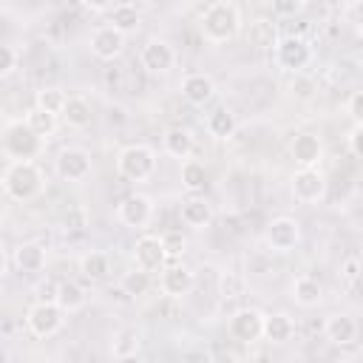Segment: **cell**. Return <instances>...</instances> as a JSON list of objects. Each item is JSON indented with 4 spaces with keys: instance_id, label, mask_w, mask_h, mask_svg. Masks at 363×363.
<instances>
[{
    "instance_id": "f1b7e54d",
    "label": "cell",
    "mask_w": 363,
    "mask_h": 363,
    "mask_svg": "<svg viewBox=\"0 0 363 363\" xmlns=\"http://www.w3.org/2000/svg\"><path fill=\"white\" fill-rule=\"evenodd\" d=\"M79 272H82V278L85 281H102V278H108V272H111V258L102 252V250H91V252H85L82 258H79Z\"/></svg>"
},
{
    "instance_id": "e0dca14e",
    "label": "cell",
    "mask_w": 363,
    "mask_h": 363,
    "mask_svg": "<svg viewBox=\"0 0 363 363\" xmlns=\"http://www.w3.org/2000/svg\"><path fill=\"white\" fill-rule=\"evenodd\" d=\"M323 335L335 346H352L357 340V320L352 315H346V312L329 315L326 323H323Z\"/></svg>"
},
{
    "instance_id": "60d3db41",
    "label": "cell",
    "mask_w": 363,
    "mask_h": 363,
    "mask_svg": "<svg viewBox=\"0 0 363 363\" xmlns=\"http://www.w3.org/2000/svg\"><path fill=\"white\" fill-rule=\"evenodd\" d=\"M14 65H17V51H14L11 45L0 43V74L14 71Z\"/></svg>"
},
{
    "instance_id": "f546056e",
    "label": "cell",
    "mask_w": 363,
    "mask_h": 363,
    "mask_svg": "<svg viewBox=\"0 0 363 363\" xmlns=\"http://www.w3.org/2000/svg\"><path fill=\"white\" fill-rule=\"evenodd\" d=\"M207 133L213 136V139H230L233 133H235V128H238V122H235V113L230 111V108H216L210 116H207Z\"/></svg>"
},
{
    "instance_id": "7402d4cb",
    "label": "cell",
    "mask_w": 363,
    "mask_h": 363,
    "mask_svg": "<svg viewBox=\"0 0 363 363\" xmlns=\"http://www.w3.org/2000/svg\"><path fill=\"white\" fill-rule=\"evenodd\" d=\"M289 292H292V301L298 306H303V309H312V306H318L323 301V286H320V281L315 275H298L292 281Z\"/></svg>"
},
{
    "instance_id": "ee69618b",
    "label": "cell",
    "mask_w": 363,
    "mask_h": 363,
    "mask_svg": "<svg viewBox=\"0 0 363 363\" xmlns=\"http://www.w3.org/2000/svg\"><path fill=\"white\" fill-rule=\"evenodd\" d=\"M116 363H142V360H139V357H136V354H130V357H119V360H116Z\"/></svg>"
},
{
    "instance_id": "4dcf8cb0",
    "label": "cell",
    "mask_w": 363,
    "mask_h": 363,
    "mask_svg": "<svg viewBox=\"0 0 363 363\" xmlns=\"http://www.w3.org/2000/svg\"><path fill=\"white\" fill-rule=\"evenodd\" d=\"M182 184L187 193H201L207 184V167L199 159H184L182 162Z\"/></svg>"
},
{
    "instance_id": "3957f363",
    "label": "cell",
    "mask_w": 363,
    "mask_h": 363,
    "mask_svg": "<svg viewBox=\"0 0 363 363\" xmlns=\"http://www.w3.org/2000/svg\"><path fill=\"white\" fill-rule=\"evenodd\" d=\"M43 139L26 125V119H14L0 133V147L11 162H34L43 153Z\"/></svg>"
},
{
    "instance_id": "5b68a950",
    "label": "cell",
    "mask_w": 363,
    "mask_h": 363,
    "mask_svg": "<svg viewBox=\"0 0 363 363\" xmlns=\"http://www.w3.org/2000/svg\"><path fill=\"white\" fill-rule=\"evenodd\" d=\"M275 62L281 71H289V74H303V68L309 65L312 60V45L306 37L301 34H286V37H278L275 43Z\"/></svg>"
},
{
    "instance_id": "4fadbf2b",
    "label": "cell",
    "mask_w": 363,
    "mask_h": 363,
    "mask_svg": "<svg viewBox=\"0 0 363 363\" xmlns=\"http://www.w3.org/2000/svg\"><path fill=\"white\" fill-rule=\"evenodd\" d=\"M159 286L167 298H184L196 286V272L187 264H176V261L164 264V269L159 275Z\"/></svg>"
},
{
    "instance_id": "4316f807",
    "label": "cell",
    "mask_w": 363,
    "mask_h": 363,
    "mask_svg": "<svg viewBox=\"0 0 363 363\" xmlns=\"http://www.w3.org/2000/svg\"><path fill=\"white\" fill-rule=\"evenodd\" d=\"M14 264L20 272H43L45 269V247L37 241H26L14 250Z\"/></svg>"
},
{
    "instance_id": "7bdbcfd3",
    "label": "cell",
    "mask_w": 363,
    "mask_h": 363,
    "mask_svg": "<svg viewBox=\"0 0 363 363\" xmlns=\"http://www.w3.org/2000/svg\"><path fill=\"white\" fill-rule=\"evenodd\" d=\"M301 9H303V6H301L298 0H295V3H275V6H272L275 14H295V11H301Z\"/></svg>"
},
{
    "instance_id": "f35d334b",
    "label": "cell",
    "mask_w": 363,
    "mask_h": 363,
    "mask_svg": "<svg viewBox=\"0 0 363 363\" xmlns=\"http://www.w3.org/2000/svg\"><path fill=\"white\" fill-rule=\"evenodd\" d=\"M244 292V278H238V275H224L221 278V295L224 298H238Z\"/></svg>"
},
{
    "instance_id": "603a6c76",
    "label": "cell",
    "mask_w": 363,
    "mask_h": 363,
    "mask_svg": "<svg viewBox=\"0 0 363 363\" xmlns=\"http://www.w3.org/2000/svg\"><path fill=\"white\" fill-rule=\"evenodd\" d=\"M108 26H113L119 34H133V31H139V26H142V14H139V9H136V3H116V6H111V11H108Z\"/></svg>"
},
{
    "instance_id": "d590c367",
    "label": "cell",
    "mask_w": 363,
    "mask_h": 363,
    "mask_svg": "<svg viewBox=\"0 0 363 363\" xmlns=\"http://www.w3.org/2000/svg\"><path fill=\"white\" fill-rule=\"evenodd\" d=\"M340 281L349 284L352 289L360 284V255H357V252H354V255H346V258L340 261Z\"/></svg>"
},
{
    "instance_id": "e575fe53",
    "label": "cell",
    "mask_w": 363,
    "mask_h": 363,
    "mask_svg": "<svg viewBox=\"0 0 363 363\" xmlns=\"http://www.w3.org/2000/svg\"><path fill=\"white\" fill-rule=\"evenodd\" d=\"M159 238H162V247H164L167 261H170V258H179V255L184 252V247H187V238L182 235V230H167V233H162Z\"/></svg>"
},
{
    "instance_id": "2e32d148",
    "label": "cell",
    "mask_w": 363,
    "mask_h": 363,
    "mask_svg": "<svg viewBox=\"0 0 363 363\" xmlns=\"http://www.w3.org/2000/svg\"><path fill=\"white\" fill-rule=\"evenodd\" d=\"M289 153H292L298 167H318L320 159H323V145L315 133H295V139L289 145Z\"/></svg>"
},
{
    "instance_id": "8992f818",
    "label": "cell",
    "mask_w": 363,
    "mask_h": 363,
    "mask_svg": "<svg viewBox=\"0 0 363 363\" xmlns=\"http://www.w3.org/2000/svg\"><path fill=\"white\" fill-rule=\"evenodd\" d=\"M292 199L301 204H318L326 196V176L320 167H298L289 179Z\"/></svg>"
},
{
    "instance_id": "cb8c5ba5",
    "label": "cell",
    "mask_w": 363,
    "mask_h": 363,
    "mask_svg": "<svg viewBox=\"0 0 363 363\" xmlns=\"http://www.w3.org/2000/svg\"><path fill=\"white\" fill-rule=\"evenodd\" d=\"M295 335V320L286 312H272L264 315V326H261V337H267L269 343H286Z\"/></svg>"
},
{
    "instance_id": "ba28073f",
    "label": "cell",
    "mask_w": 363,
    "mask_h": 363,
    "mask_svg": "<svg viewBox=\"0 0 363 363\" xmlns=\"http://www.w3.org/2000/svg\"><path fill=\"white\" fill-rule=\"evenodd\" d=\"M264 238H267L272 252H292L301 244V224L292 216H278L267 224Z\"/></svg>"
},
{
    "instance_id": "74e56055",
    "label": "cell",
    "mask_w": 363,
    "mask_h": 363,
    "mask_svg": "<svg viewBox=\"0 0 363 363\" xmlns=\"http://www.w3.org/2000/svg\"><path fill=\"white\" fill-rule=\"evenodd\" d=\"M346 111L352 116V125H363V91H352L346 99Z\"/></svg>"
},
{
    "instance_id": "484cf974",
    "label": "cell",
    "mask_w": 363,
    "mask_h": 363,
    "mask_svg": "<svg viewBox=\"0 0 363 363\" xmlns=\"http://www.w3.org/2000/svg\"><path fill=\"white\" fill-rule=\"evenodd\" d=\"M60 116H62V122H65L68 128L82 130V128L91 125V119H94V108H91V102H88L85 96H68V99H65V108H62Z\"/></svg>"
},
{
    "instance_id": "ac0fdd59",
    "label": "cell",
    "mask_w": 363,
    "mask_h": 363,
    "mask_svg": "<svg viewBox=\"0 0 363 363\" xmlns=\"http://www.w3.org/2000/svg\"><path fill=\"white\" fill-rule=\"evenodd\" d=\"M179 216H182V221H184L187 227L201 230V227H207V224L213 221V204H210L201 193H190V196L182 201Z\"/></svg>"
},
{
    "instance_id": "5bb4252c",
    "label": "cell",
    "mask_w": 363,
    "mask_h": 363,
    "mask_svg": "<svg viewBox=\"0 0 363 363\" xmlns=\"http://www.w3.org/2000/svg\"><path fill=\"white\" fill-rule=\"evenodd\" d=\"M88 45H91V51H94L96 60H105L108 62V60H116L125 51V34H119L113 26L102 23V26H96L91 31Z\"/></svg>"
},
{
    "instance_id": "277c9868",
    "label": "cell",
    "mask_w": 363,
    "mask_h": 363,
    "mask_svg": "<svg viewBox=\"0 0 363 363\" xmlns=\"http://www.w3.org/2000/svg\"><path fill=\"white\" fill-rule=\"evenodd\" d=\"M116 173L125 179V182H147L153 173H156V153L150 145H142V142H133V145H125L119 153H116Z\"/></svg>"
},
{
    "instance_id": "d6a6232c",
    "label": "cell",
    "mask_w": 363,
    "mask_h": 363,
    "mask_svg": "<svg viewBox=\"0 0 363 363\" xmlns=\"http://www.w3.org/2000/svg\"><path fill=\"white\" fill-rule=\"evenodd\" d=\"M122 289H125V295L139 298V295H145V292L150 289V275L133 267L130 272H125V275H122Z\"/></svg>"
},
{
    "instance_id": "d6986e66",
    "label": "cell",
    "mask_w": 363,
    "mask_h": 363,
    "mask_svg": "<svg viewBox=\"0 0 363 363\" xmlns=\"http://www.w3.org/2000/svg\"><path fill=\"white\" fill-rule=\"evenodd\" d=\"M216 94V85L207 74L201 71H190L182 77V96L190 102V105H207Z\"/></svg>"
},
{
    "instance_id": "83f0119b",
    "label": "cell",
    "mask_w": 363,
    "mask_h": 363,
    "mask_svg": "<svg viewBox=\"0 0 363 363\" xmlns=\"http://www.w3.org/2000/svg\"><path fill=\"white\" fill-rule=\"evenodd\" d=\"M65 99H68V94H65L62 88H57V85H43V88L34 94V108L60 119V113H62V108H65Z\"/></svg>"
},
{
    "instance_id": "7a4b0ae2",
    "label": "cell",
    "mask_w": 363,
    "mask_h": 363,
    "mask_svg": "<svg viewBox=\"0 0 363 363\" xmlns=\"http://www.w3.org/2000/svg\"><path fill=\"white\" fill-rule=\"evenodd\" d=\"M0 184L11 201H31L43 193V170L37 167V162H9Z\"/></svg>"
},
{
    "instance_id": "9c48e42d",
    "label": "cell",
    "mask_w": 363,
    "mask_h": 363,
    "mask_svg": "<svg viewBox=\"0 0 363 363\" xmlns=\"http://www.w3.org/2000/svg\"><path fill=\"white\" fill-rule=\"evenodd\" d=\"M133 264L136 269L153 275V272H162L164 264H167V255H164V247H162V238L153 235V233H145L133 241Z\"/></svg>"
},
{
    "instance_id": "8d00e7d4",
    "label": "cell",
    "mask_w": 363,
    "mask_h": 363,
    "mask_svg": "<svg viewBox=\"0 0 363 363\" xmlns=\"http://www.w3.org/2000/svg\"><path fill=\"white\" fill-rule=\"evenodd\" d=\"M289 91L295 99H312L315 96V79L306 77V74H292V82H289Z\"/></svg>"
},
{
    "instance_id": "30bf717a",
    "label": "cell",
    "mask_w": 363,
    "mask_h": 363,
    "mask_svg": "<svg viewBox=\"0 0 363 363\" xmlns=\"http://www.w3.org/2000/svg\"><path fill=\"white\" fill-rule=\"evenodd\" d=\"M139 65L147 74H170L176 68V51L167 40L153 37L139 48Z\"/></svg>"
},
{
    "instance_id": "ffe728a7",
    "label": "cell",
    "mask_w": 363,
    "mask_h": 363,
    "mask_svg": "<svg viewBox=\"0 0 363 363\" xmlns=\"http://www.w3.org/2000/svg\"><path fill=\"white\" fill-rule=\"evenodd\" d=\"M162 147H164L167 156L184 162V159L193 156V150H196V139H193V133H190L187 128L173 125V128L164 130V136H162Z\"/></svg>"
},
{
    "instance_id": "1f68e13d",
    "label": "cell",
    "mask_w": 363,
    "mask_h": 363,
    "mask_svg": "<svg viewBox=\"0 0 363 363\" xmlns=\"http://www.w3.org/2000/svg\"><path fill=\"white\" fill-rule=\"evenodd\" d=\"M26 125L45 142L54 130H57V116H51V113H43V111H37V108H31L28 113H26Z\"/></svg>"
},
{
    "instance_id": "d4e9b609",
    "label": "cell",
    "mask_w": 363,
    "mask_h": 363,
    "mask_svg": "<svg viewBox=\"0 0 363 363\" xmlns=\"http://www.w3.org/2000/svg\"><path fill=\"white\" fill-rule=\"evenodd\" d=\"M85 301H88V295H85V289H82L79 281H71V278L57 281V298H54V303H57L65 315H68V312H79V309L85 306Z\"/></svg>"
},
{
    "instance_id": "836d02e7",
    "label": "cell",
    "mask_w": 363,
    "mask_h": 363,
    "mask_svg": "<svg viewBox=\"0 0 363 363\" xmlns=\"http://www.w3.org/2000/svg\"><path fill=\"white\" fill-rule=\"evenodd\" d=\"M136 346H139V332L136 329H122L111 349H113L116 357H130V354H136Z\"/></svg>"
},
{
    "instance_id": "6da1fadb",
    "label": "cell",
    "mask_w": 363,
    "mask_h": 363,
    "mask_svg": "<svg viewBox=\"0 0 363 363\" xmlns=\"http://www.w3.org/2000/svg\"><path fill=\"white\" fill-rule=\"evenodd\" d=\"M199 31L207 43H230L241 31V9L230 0L207 3L199 11Z\"/></svg>"
},
{
    "instance_id": "52a82bcc",
    "label": "cell",
    "mask_w": 363,
    "mask_h": 363,
    "mask_svg": "<svg viewBox=\"0 0 363 363\" xmlns=\"http://www.w3.org/2000/svg\"><path fill=\"white\" fill-rule=\"evenodd\" d=\"M65 323V312L57 306V303H45V301H37L28 306L26 312V326L34 337H54Z\"/></svg>"
},
{
    "instance_id": "9a60e30c",
    "label": "cell",
    "mask_w": 363,
    "mask_h": 363,
    "mask_svg": "<svg viewBox=\"0 0 363 363\" xmlns=\"http://www.w3.org/2000/svg\"><path fill=\"white\" fill-rule=\"evenodd\" d=\"M261 326H264V312L261 309H252V306L238 309L230 318V335L238 343H255L261 337Z\"/></svg>"
},
{
    "instance_id": "ab89813d",
    "label": "cell",
    "mask_w": 363,
    "mask_h": 363,
    "mask_svg": "<svg viewBox=\"0 0 363 363\" xmlns=\"http://www.w3.org/2000/svg\"><path fill=\"white\" fill-rule=\"evenodd\" d=\"M360 139H363V125H352V130H349V136H346V145H349V153H352L354 159L363 156V145H360Z\"/></svg>"
},
{
    "instance_id": "b9f144b4",
    "label": "cell",
    "mask_w": 363,
    "mask_h": 363,
    "mask_svg": "<svg viewBox=\"0 0 363 363\" xmlns=\"http://www.w3.org/2000/svg\"><path fill=\"white\" fill-rule=\"evenodd\" d=\"M57 298V281H43L37 286V301H45V303H54Z\"/></svg>"
},
{
    "instance_id": "7c38bea8",
    "label": "cell",
    "mask_w": 363,
    "mask_h": 363,
    "mask_svg": "<svg viewBox=\"0 0 363 363\" xmlns=\"http://www.w3.org/2000/svg\"><path fill=\"white\" fill-rule=\"evenodd\" d=\"M116 218H119L125 227H133V230L147 227V224L153 221V201H150V196H145V193H130V196H125V199L116 204Z\"/></svg>"
},
{
    "instance_id": "8fae6325",
    "label": "cell",
    "mask_w": 363,
    "mask_h": 363,
    "mask_svg": "<svg viewBox=\"0 0 363 363\" xmlns=\"http://www.w3.org/2000/svg\"><path fill=\"white\" fill-rule=\"evenodd\" d=\"M54 167H57V176L62 182H82L91 176V153L85 147H77V145L62 147L57 153Z\"/></svg>"
},
{
    "instance_id": "44dd1931",
    "label": "cell",
    "mask_w": 363,
    "mask_h": 363,
    "mask_svg": "<svg viewBox=\"0 0 363 363\" xmlns=\"http://www.w3.org/2000/svg\"><path fill=\"white\" fill-rule=\"evenodd\" d=\"M247 43L258 51H272L278 43V23L272 17H255L247 26Z\"/></svg>"
}]
</instances>
